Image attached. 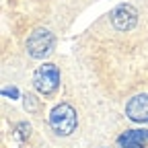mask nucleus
Here are the masks:
<instances>
[{
    "label": "nucleus",
    "mask_w": 148,
    "mask_h": 148,
    "mask_svg": "<svg viewBox=\"0 0 148 148\" xmlns=\"http://www.w3.org/2000/svg\"><path fill=\"white\" fill-rule=\"evenodd\" d=\"M49 125L56 134L68 136L76 130V111H74L68 103H62L51 109L49 113Z\"/></svg>",
    "instance_id": "obj_1"
},
{
    "label": "nucleus",
    "mask_w": 148,
    "mask_h": 148,
    "mask_svg": "<svg viewBox=\"0 0 148 148\" xmlns=\"http://www.w3.org/2000/svg\"><path fill=\"white\" fill-rule=\"evenodd\" d=\"M148 142V130H130L119 138V148H144Z\"/></svg>",
    "instance_id": "obj_6"
},
{
    "label": "nucleus",
    "mask_w": 148,
    "mask_h": 148,
    "mask_svg": "<svg viewBox=\"0 0 148 148\" xmlns=\"http://www.w3.org/2000/svg\"><path fill=\"white\" fill-rule=\"evenodd\" d=\"M25 109L27 111H35L37 109V99L33 95H25Z\"/></svg>",
    "instance_id": "obj_7"
},
{
    "label": "nucleus",
    "mask_w": 148,
    "mask_h": 148,
    "mask_svg": "<svg viewBox=\"0 0 148 148\" xmlns=\"http://www.w3.org/2000/svg\"><path fill=\"white\" fill-rule=\"evenodd\" d=\"M111 23H113V27L119 29V31H130L138 23V12H136L134 6L121 4V6H117L113 12H111Z\"/></svg>",
    "instance_id": "obj_4"
},
{
    "label": "nucleus",
    "mask_w": 148,
    "mask_h": 148,
    "mask_svg": "<svg viewBox=\"0 0 148 148\" xmlns=\"http://www.w3.org/2000/svg\"><path fill=\"white\" fill-rule=\"evenodd\" d=\"M125 115L138 123L148 121V95H136L134 99H130L125 105Z\"/></svg>",
    "instance_id": "obj_5"
},
{
    "label": "nucleus",
    "mask_w": 148,
    "mask_h": 148,
    "mask_svg": "<svg viewBox=\"0 0 148 148\" xmlns=\"http://www.w3.org/2000/svg\"><path fill=\"white\" fill-rule=\"evenodd\" d=\"M16 127H18V130H21V132H18V136H21V138H25V136H29V130H31V127H29L27 123H18Z\"/></svg>",
    "instance_id": "obj_8"
},
{
    "label": "nucleus",
    "mask_w": 148,
    "mask_h": 148,
    "mask_svg": "<svg viewBox=\"0 0 148 148\" xmlns=\"http://www.w3.org/2000/svg\"><path fill=\"white\" fill-rule=\"evenodd\" d=\"M53 49V35L47 29H35L29 39H27V51L31 58L35 60H43L51 53Z\"/></svg>",
    "instance_id": "obj_2"
},
{
    "label": "nucleus",
    "mask_w": 148,
    "mask_h": 148,
    "mask_svg": "<svg viewBox=\"0 0 148 148\" xmlns=\"http://www.w3.org/2000/svg\"><path fill=\"white\" fill-rule=\"evenodd\" d=\"M4 95H10V97H18V90H16V88H4Z\"/></svg>",
    "instance_id": "obj_9"
},
{
    "label": "nucleus",
    "mask_w": 148,
    "mask_h": 148,
    "mask_svg": "<svg viewBox=\"0 0 148 148\" xmlns=\"http://www.w3.org/2000/svg\"><path fill=\"white\" fill-rule=\"evenodd\" d=\"M33 84L41 95H51L60 84V72L53 64H43L35 70L33 74Z\"/></svg>",
    "instance_id": "obj_3"
}]
</instances>
